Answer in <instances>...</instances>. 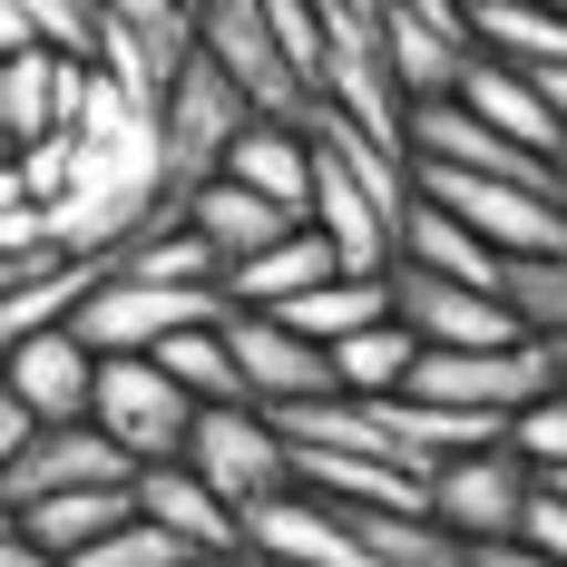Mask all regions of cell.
Segmentation results:
<instances>
[{
  "label": "cell",
  "mask_w": 567,
  "mask_h": 567,
  "mask_svg": "<svg viewBox=\"0 0 567 567\" xmlns=\"http://www.w3.org/2000/svg\"><path fill=\"white\" fill-rule=\"evenodd\" d=\"M411 176H421V196L451 206L489 255H509V265L567 255V186H509V176H460V167H411Z\"/></svg>",
  "instance_id": "cell-1"
},
{
  "label": "cell",
  "mask_w": 567,
  "mask_h": 567,
  "mask_svg": "<svg viewBox=\"0 0 567 567\" xmlns=\"http://www.w3.org/2000/svg\"><path fill=\"white\" fill-rule=\"evenodd\" d=\"M89 421H99L137 470H157V460H186L196 392L176 382L157 352H99V401H89Z\"/></svg>",
  "instance_id": "cell-2"
},
{
  "label": "cell",
  "mask_w": 567,
  "mask_h": 567,
  "mask_svg": "<svg viewBox=\"0 0 567 567\" xmlns=\"http://www.w3.org/2000/svg\"><path fill=\"white\" fill-rule=\"evenodd\" d=\"M226 313H235V293H216V284H147V275H127V265H99L89 303H79L69 323L99 342V352H157L167 333L226 323Z\"/></svg>",
  "instance_id": "cell-3"
},
{
  "label": "cell",
  "mask_w": 567,
  "mask_h": 567,
  "mask_svg": "<svg viewBox=\"0 0 567 567\" xmlns=\"http://www.w3.org/2000/svg\"><path fill=\"white\" fill-rule=\"evenodd\" d=\"M528 499H538V470H528L509 441L460 451V460H441V470L421 480V509L441 518V528H460L470 548H499V538H518V528H528Z\"/></svg>",
  "instance_id": "cell-4"
},
{
  "label": "cell",
  "mask_w": 567,
  "mask_h": 567,
  "mask_svg": "<svg viewBox=\"0 0 567 567\" xmlns=\"http://www.w3.org/2000/svg\"><path fill=\"white\" fill-rule=\"evenodd\" d=\"M411 392L421 401H451V411H489V421H518L528 401L558 392V352L528 333L499 342V352H421L411 362Z\"/></svg>",
  "instance_id": "cell-5"
},
{
  "label": "cell",
  "mask_w": 567,
  "mask_h": 567,
  "mask_svg": "<svg viewBox=\"0 0 567 567\" xmlns=\"http://www.w3.org/2000/svg\"><path fill=\"white\" fill-rule=\"evenodd\" d=\"M186 460L226 489L235 509H255V499H284V489H293V441L275 431V411H255V401H196Z\"/></svg>",
  "instance_id": "cell-6"
},
{
  "label": "cell",
  "mask_w": 567,
  "mask_h": 567,
  "mask_svg": "<svg viewBox=\"0 0 567 567\" xmlns=\"http://www.w3.org/2000/svg\"><path fill=\"white\" fill-rule=\"evenodd\" d=\"M255 117H265V109H255V99H245L206 50L176 59V89H167V176H176V196H186V186H206V176L226 167V147L255 127Z\"/></svg>",
  "instance_id": "cell-7"
},
{
  "label": "cell",
  "mask_w": 567,
  "mask_h": 567,
  "mask_svg": "<svg viewBox=\"0 0 567 567\" xmlns=\"http://www.w3.org/2000/svg\"><path fill=\"white\" fill-rule=\"evenodd\" d=\"M392 313L411 323L421 352H499V342H528L509 293L451 284V275H431V265H392Z\"/></svg>",
  "instance_id": "cell-8"
},
{
  "label": "cell",
  "mask_w": 567,
  "mask_h": 567,
  "mask_svg": "<svg viewBox=\"0 0 567 567\" xmlns=\"http://www.w3.org/2000/svg\"><path fill=\"white\" fill-rule=\"evenodd\" d=\"M196 50L216 59L265 117H313V89H303V69L284 59L265 0H196Z\"/></svg>",
  "instance_id": "cell-9"
},
{
  "label": "cell",
  "mask_w": 567,
  "mask_h": 567,
  "mask_svg": "<svg viewBox=\"0 0 567 567\" xmlns=\"http://www.w3.org/2000/svg\"><path fill=\"white\" fill-rule=\"evenodd\" d=\"M411 167L509 176V186H567V167H558V157H538V147H518L509 127H489V117H470L460 99H431V109H411Z\"/></svg>",
  "instance_id": "cell-10"
},
{
  "label": "cell",
  "mask_w": 567,
  "mask_h": 567,
  "mask_svg": "<svg viewBox=\"0 0 567 567\" xmlns=\"http://www.w3.org/2000/svg\"><path fill=\"white\" fill-rule=\"evenodd\" d=\"M226 342L235 362H245V392H255V411H293V401H333V352L313 333H293L284 313H255V303H235L226 313Z\"/></svg>",
  "instance_id": "cell-11"
},
{
  "label": "cell",
  "mask_w": 567,
  "mask_h": 567,
  "mask_svg": "<svg viewBox=\"0 0 567 567\" xmlns=\"http://www.w3.org/2000/svg\"><path fill=\"white\" fill-rule=\"evenodd\" d=\"M245 558L265 567H382L362 548V518L313 499V489H284V499H255L245 509Z\"/></svg>",
  "instance_id": "cell-12"
},
{
  "label": "cell",
  "mask_w": 567,
  "mask_h": 567,
  "mask_svg": "<svg viewBox=\"0 0 567 567\" xmlns=\"http://www.w3.org/2000/svg\"><path fill=\"white\" fill-rule=\"evenodd\" d=\"M137 509L157 518L186 558H245V509H235L196 460H157V470H137Z\"/></svg>",
  "instance_id": "cell-13"
},
{
  "label": "cell",
  "mask_w": 567,
  "mask_h": 567,
  "mask_svg": "<svg viewBox=\"0 0 567 567\" xmlns=\"http://www.w3.org/2000/svg\"><path fill=\"white\" fill-rule=\"evenodd\" d=\"M99 480H137V460L117 451L99 421H50L30 451L0 470V489H10V509H30V499H59V489H99Z\"/></svg>",
  "instance_id": "cell-14"
},
{
  "label": "cell",
  "mask_w": 567,
  "mask_h": 567,
  "mask_svg": "<svg viewBox=\"0 0 567 567\" xmlns=\"http://www.w3.org/2000/svg\"><path fill=\"white\" fill-rule=\"evenodd\" d=\"M0 382L30 401L40 431H50V421H89V401H99V342L79 333V323H50V333H30L20 352H10Z\"/></svg>",
  "instance_id": "cell-15"
},
{
  "label": "cell",
  "mask_w": 567,
  "mask_h": 567,
  "mask_svg": "<svg viewBox=\"0 0 567 567\" xmlns=\"http://www.w3.org/2000/svg\"><path fill=\"white\" fill-rule=\"evenodd\" d=\"M460 109L489 117V127H509L518 147H538V157L567 167V127H558V109H548V89H538V69H509V59L470 50V69H460Z\"/></svg>",
  "instance_id": "cell-16"
},
{
  "label": "cell",
  "mask_w": 567,
  "mask_h": 567,
  "mask_svg": "<svg viewBox=\"0 0 567 567\" xmlns=\"http://www.w3.org/2000/svg\"><path fill=\"white\" fill-rule=\"evenodd\" d=\"M216 176L255 186V196L284 206V216H313V127H303V117H255V127L226 147Z\"/></svg>",
  "instance_id": "cell-17"
},
{
  "label": "cell",
  "mask_w": 567,
  "mask_h": 567,
  "mask_svg": "<svg viewBox=\"0 0 567 567\" xmlns=\"http://www.w3.org/2000/svg\"><path fill=\"white\" fill-rule=\"evenodd\" d=\"M186 226L206 235L216 255H226V275L245 265V255H265V245H284V235L303 226V216H284V206H265L255 186H235V176H206V186H186Z\"/></svg>",
  "instance_id": "cell-18"
},
{
  "label": "cell",
  "mask_w": 567,
  "mask_h": 567,
  "mask_svg": "<svg viewBox=\"0 0 567 567\" xmlns=\"http://www.w3.org/2000/svg\"><path fill=\"white\" fill-rule=\"evenodd\" d=\"M382 50H392V79L411 109L431 99H460V69H470V30H441V20H411V10H382Z\"/></svg>",
  "instance_id": "cell-19"
},
{
  "label": "cell",
  "mask_w": 567,
  "mask_h": 567,
  "mask_svg": "<svg viewBox=\"0 0 567 567\" xmlns=\"http://www.w3.org/2000/svg\"><path fill=\"white\" fill-rule=\"evenodd\" d=\"M333 275H342V255H333L313 226H293L284 245L245 255V265L226 275V293H235V303H255V313H284V303H303L313 284H333Z\"/></svg>",
  "instance_id": "cell-20"
},
{
  "label": "cell",
  "mask_w": 567,
  "mask_h": 567,
  "mask_svg": "<svg viewBox=\"0 0 567 567\" xmlns=\"http://www.w3.org/2000/svg\"><path fill=\"white\" fill-rule=\"evenodd\" d=\"M127 518H137V480H99V489L30 499V509H20V528H30V538H40L59 567H69L79 548H99V538H109V528H127Z\"/></svg>",
  "instance_id": "cell-21"
},
{
  "label": "cell",
  "mask_w": 567,
  "mask_h": 567,
  "mask_svg": "<svg viewBox=\"0 0 567 567\" xmlns=\"http://www.w3.org/2000/svg\"><path fill=\"white\" fill-rule=\"evenodd\" d=\"M470 50L509 69H567V10L558 0H470Z\"/></svg>",
  "instance_id": "cell-22"
},
{
  "label": "cell",
  "mask_w": 567,
  "mask_h": 567,
  "mask_svg": "<svg viewBox=\"0 0 567 567\" xmlns=\"http://www.w3.org/2000/svg\"><path fill=\"white\" fill-rule=\"evenodd\" d=\"M401 265H431V275H451V284H489V293H509V255H489L480 235L460 226L451 206H411V226H401Z\"/></svg>",
  "instance_id": "cell-23"
},
{
  "label": "cell",
  "mask_w": 567,
  "mask_h": 567,
  "mask_svg": "<svg viewBox=\"0 0 567 567\" xmlns=\"http://www.w3.org/2000/svg\"><path fill=\"white\" fill-rule=\"evenodd\" d=\"M411 362H421V342H411V323H362V333H342L333 342V382L352 401H392V392H411Z\"/></svg>",
  "instance_id": "cell-24"
},
{
  "label": "cell",
  "mask_w": 567,
  "mask_h": 567,
  "mask_svg": "<svg viewBox=\"0 0 567 567\" xmlns=\"http://www.w3.org/2000/svg\"><path fill=\"white\" fill-rule=\"evenodd\" d=\"M352 518H362V548L382 567H480V548L460 528H441L431 509H352Z\"/></svg>",
  "instance_id": "cell-25"
},
{
  "label": "cell",
  "mask_w": 567,
  "mask_h": 567,
  "mask_svg": "<svg viewBox=\"0 0 567 567\" xmlns=\"http://www.w3.org/2000/svg\"><path fill=\"white\" fill-rule=\"evenodd\" d=\"M284 323L333 352V342L362 333V323H392V275H333V284H313L303 303H284Z\"/></svg>",
  "instance_id": "cell-26"
},
{
  "label": "cell",
  "mask_w": 567,
  "mask_h": 567,
  "mask_svg": "<svg viewBox=\"0 0 567 567\" xmlns=\"http://www.w3.org/2000/svg\"><path fill=\"white\" fill-rule=\"evenodd\" d=\"M157 362H167L196 401H255V392H245V362H235V342H226V323H186V333H167V342H157Z\"/></svg>",
  "instance_id": "cell-27"
},
{
  "label": "cell",
  "mask_w": 567,
  "mask_h": 567,
  "mask_svg": "<svg viewBox=\"0 0 567 567\" xmlns=\"http://www.w3.org/2000/svg\"><path fill=\"white\" fill-rule=\"evenodd\" d=\"M509 303L538 342H567V255H538V265H509Z\"/></svg>",
  "instance_id": "cell-28"
},
{
  "label": "cell",
  "mask_w": 567,
  "mask_h": 567,
  "mask_svg": "<svg viewBox=\"0 0 567 567\" xmlns=\"http://www.w3.org/2000/svg\"><path fill=\"white\" fill-rule=\"evenodd\" d=\"M69 567H186V548H176L167 528H157V518L137 509V518H127V528H109L99 548H79V558H69Z\"/></svg>",
  "instance_id": "cell-29"
},
{
  "label": "cell",
  "mask_w": 567,
  "mask_h": 567,
  "mask_svg": "<svg viewBox=\"0 0 567 567\" xmlns=\"http://www.w3.org/2000/svg\"><path fill=\"white\" fill-rule=\"evenodd\" d=\"M509 451L528 460L538 480H548V470H567V382H558L548 401H528V411L509 421Z\"/></svg>",
  "instance_id": "cell-30"
},
{
  "label": "cell",
  "mask_w": 567,
  "mask_h": 567,
  "mask_svg": "<svg viewBox=\"0 0 567 567\" xmlns=\"http://www.w3.org/2000/svg\"><path fill=\"white\" fill-rule=\"evenodd\" d=\"M50 245V206L30 196L20 157H0V255H40Z\"/></svg>",
  "instance_id": "cell-31"
},
{
  "label": "cell",
  "mask_w": 567,
  "mask_h": 567,
  "mask_svg": "<svg viewBox=\"0 0 567 567\" xmlns=\"http://www.w3.org/2000/svg\"><path fill=\"white\" fill-rule=\"evenodd\" d=\"M20 176H30V196H40V206H59V196H69V176H79V127L30 137V147H20Z\"/></svg>",
  "instance_id": "cell-32"
},
{
  "label": "cell",
  "mask_w": 567,
  "mask_h": 567,
  "mask_svg": "<svg viewBox=\"0 0 567 567\" xmlns=\"http://www.w3.org/2000/svg\"><path fill=\"white\" fill-rule=\"evenodd\" d=\"M99 10H109V20H137V30H147V40H167V50L196 40V10H186V0H99Z\"/></svg>",
  "instance_id": "cell-33"
},
{
  "label": "cell",
  "mask_w": 567,
  "mask_h": 567,
  "mask_svg": "<svg viewBox=\"0 0 567 567\" xmlns=\"http://www.w3.org/2000/svg\"><path fill=\"white\" fill-rule=\"evenodd\" d=\"M499 548H528V558H558L567 567V499H558V489H538V499H528V528L499 538Z\"/></svg>",
  "instance_id": "cell-34"
},
{
  "label": "cell",
  "mask_w": 567,
  "mask_h": 567,
  "mask_svg": "<svg viewBox=\"0 0 567 567\" xmlns=\"http://www.w3.org/2000/svg\"><path fill=\"white\" fill-rule=\"evenodd\" d=\"M30 441H40V421H30V401H20L10 382H0V470H10V460L30 451Z\"/></svg>",
  "instance_id": "cell-35"
},
{
  "label": "cell",
  "mask_w": 567,
  "mask_h": 567,
  "mask_svg": "<svg viewBox=\"0 0 567 567\" xmlns=\"http://www.w3.org/2000/svg\"><path fill=\"white\" fill-rule=\"evenodd\" d=\"M0 567H59V558L30 538V528H20V518H0Z\"/></svg>",
  "instance_id": "cell-36"
},
{
  "label": "cell",
  "mask_w": 567,
  "mask_h": 567,
  "mask_svg": "<svg viewBox=\"0 0 567 567\" xmlns=\"http://www.w3.org/2000/svg\"><path fill=\"white\" fill-rule=\"evenodd\" d=\"M392 10H411V20H441V30H470V0H392Z\"/></svg>",
  "instance_id": "cell-37"
},
{
  "label": "cell",
  "mask_w": 567,
  "mask_h": 567,
  "mask_svg": "<svg viewBox=\"0 0 567 567\" xmlns=\"http://www.w3.org/2000/svg\"><path fill=\"white\" fill-rule=\"evenodd\" d=\"M538 89H548V109H558V127H567V69H538Z\"/></svg>",
  "instance_id": "cell-38"
},
{
  "label": "cell",
  "mask_w": 567,
  "mask_h": 567,
  "mask_svg": "<svg viewBox=\"0 0 567 567\" xmlns=\"http://www.w3.org/2000/svg\"><path fill=\"white\" fill-rule=\"evenodd\" d=\"M323 10H352V20H382L392 0H323Z\"/></svg>",
  "instance_id": "cell-39"
},
{
  "label": "cell",
  "mask_w": 567,
  "mask_h": 567,
  "mask_svg": "<svg viewBox=\"0 0 567 567\" xmlns=\"http://www.w3.org/2000/svg\"><path fill=\"white\" fill-rule=\"evenodd\" d=\"M186 567H255V558H186Z\"/></svg>",
  "instance_id": "cell-40"
},
{
  "label": "cell",
  "mask_w": 567,
  "mask_h": 567,
  "mask_svg": "<svg viewBox=\"0 0 567 567\" xmlns=\"http://www.w3.org/2000/svg\"><path fill=\"white\" fill-rule=\"evenodd\" d=\"M548 352H558V382H567V342H548Z\"/></svg>",
  "instance_id": "cell-41"
},
{
  "label": "cell",
  "mask_w": 567,
  "mask_h": 567,
  "mask_svg": "<svg viewBox=\"0 0 567 567\" xmlns=\"http://www.w3.org/2000/svg\"><path fill=\"white\" fill-rule=\"evenodd\" d=\"M0 518H20V509H10V489H0Z\"/></svg>",
  "instance_id": "cell-42"
},
{
  "label": "cell",
  "mask_w": 567,
  "mask_h": 567,
  "mask_svg": "<svg viewBox=\"0 0 567 567\" xmlns=\"http://www.w3.org/2000/svg\"><path fill=\"white\" fill-rule=\"evenodd\" d=\"M0 157H10V137H0Z\"/></svg>",
  "instance_id": "cell-43"
},
{
  "label": "cell",
  "mask_w": 567,
  "mask_h": 567,
  "mask_svg": "<svg viewBox=\"0 0 567 567\" xmlns=\"http://www.w3.org/2000/svg\"><path fill=\"white\" fill-rule=\"evenodd\" d=\"M255 567H265V558H255Z\"/></svg>",
  "instance_id": "cell-44"
},
{
  "label": "cell",
  "mask_w": 567,
  "mask_h": 567,
  "mask_svg": "<svg viewBox=\"0 0 567 567\" xmlns=\"http://www.w3.org/2000/svg\"><path fill=\"white\" fill-rule=\"evenodd\" d=\"M558 10H567V0H558Z\"/></svg>",
  "instance_id": "cell-45"
}]
</instances>
